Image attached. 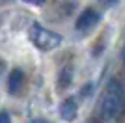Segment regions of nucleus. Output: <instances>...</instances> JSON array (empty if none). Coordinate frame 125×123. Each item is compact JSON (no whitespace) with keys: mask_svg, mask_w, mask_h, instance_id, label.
Masks as SVG:
<instances>
[{"mask_svg":"<svg viewBox=\"0 0 125 123\" xmlns=\"http://www.w3.org/2000/svg\"><path fill=\"white\" fill-rule=\"evenodd\" d=\"M97 112L103 119H110V121H118L125 116V92L120 80L112 78L106 84L97 104Z\"/></svg>","mask_w":125,"mask_h":123,"instance_id":"nucleus-1","label":"nucleus"},{"mask_svg":"<svg viewBox=\"0 0 125 123\" xmlns=\"http://www.w3.org/2000/svg\"><path fill=\"white\" fill-rule=\"evenodd\" d=\"M30 41L39 49V51H52L62 43V36L56 32L49 30L41 24H34L30 28Z\"/></svg>","mask_w":125,"mask_h":123,"instance_id":"nucleus-2","label":"nucleus"},{"mask_svg":"<svg viewBox=\"0 0 125 123\" xmlns=\"http://www.w3.org/2000/svg\"><path fill=\"white\" fill-rule=\"evenodd\" d=\"M101 20V15H99V11H95L94 8H88V10H84L80 15H78L77 22H75V26H77V30L80 32H86L90 30V28H94L97 22Z\"/></svg>","mask_w":125,"mask_h":123,"instance_id":"nucleus-3","label":"nucleus"},{"mask_svg":"<svg viewBox=\"0 0 125 123\" xmlns=\"http://www.w3.org/2000/svg\"><path fill=\"white\" fill-rule=\"evenodd\" d=\"M77 114H78V106H77V102H75V99L62 101V104H60V118L63 121H75Z\"/></svg>","mask_w":125,"mask_h":123,"instance_id":"nucleus-4","label":"nucleus"},{"mask_svg":"<svg viewBox=\"0 0 125 123\" xmlns=\"http://www.w3.org/2000/svg\"><path fill=\"white\" fill-rule=\"evenodd\" d=\"M22 80H24L22 71L21 69H13V71L10 73V78H8V92H10L11 95L17 93L21 90V86H22Z\"/></svg>","mask_w":125,"mask_h":123,"instance_id":"nucleus-5","label":"nucleus"},{"mask_svg":"<svg viewBox=\"0 0 125 123\" xmlns=\"http://www.w3.org/2000/svg\"><path fill=\"white\" fill-rule=\"evenodd\" d=\"M71 78H73V73H71V69L69 67H63L62 73H60V88H67L69 84H71Z\"/></svg>","mask_w":125,"mask_h":123,"instance_id":"nucleus-6","label":"nucleus"},{"mask_svg":"<svg viewBox=\"0 0 125 123\" xmlns=\"http://www.w3.org/2000/svg\"><path fill=\"white\" fill-rule=\"evenodd\" d=\"M0 123H11V118L8 112H0Z\"/></svg>","mask_w":125,"mask_h":123,"instance_id":"nucleus-7","label":"nucleus"},{"mask_svg":"<svg viewBox=\"0 0 125 123\" xmlns=\"http://www.w3.org/2000/svg\"><path fill=\"white\" fill-rule=\"evenodd\" d=\"M120 2V0H101V4L103 6H108V8H112V6H116Z\"/></svg>","mask_w":125,"mask_h":123,"instance_id":"nucleus-8","label":"nucleus"},{"mask_svg":"<svg viewBox=\"0 0 125 123\" xmlns=\"http://www.w3.org/2000/svg\"><path fill=\"white\" fill-rule=\"evenodd\" d=\"M92 88H94L92 84H88V86H84V88H82V92H80V93H82V97H88V93L92 92Z\"/></svg>","mask_w":125,"mask_h":123,"instance_id":"nucleus-9","label":"nucleus"},{"mask_svg":"<svg viewBox=\"0 0 125 123\" xmlns=\"http://www.w3.org/2000/svg\"><path fill=\"white\" fill-rule=\"evenodd\" d=\"M24 2H28V4H32V6H41V4H45V0H24Z\"/></svg>","mask_w":125,"mask_h":123,"instance_id":"nucleus-10","label":"nucleus"},{"mask_svg":"<svg viewBox=\"0 0 125 123\" xmlns=\"http://www.w3.org/2000/svg\"><path fill=\"white\" fill-rule=\"evenodd\" d=\"M30 123H49L47 119H43V118H36V119H32Z\"/></svg>","mask_w":125,"mask_h":123,"instance_id":"nucleus-11","label":"nucleus"},{"mask_svg":"<svg viewBox=\"0 0 125 123\" xmlns=\"http://www.w3.org/2000/svg\"><path fill=\"white\" fill-rule=\"evenodd\" d=\"M90 123H103V121H90Z\"/></svg>","mask_w":125,"mask_h":123,"instance_id":"nucleus-12","label":"nucleus"},{"mask_svg":"<svg viewBox=\"0 0 125 123\" xmlns=\"http://www.w3.org/2000/svg\"><path fill=\"white\" fill-rule=\"evenodd\" d=\"M0 71H2V62H0Z\"/></svg>","mask_w":125,"mask_h":123,"instance_id":"nucleus-13","label":"nucleus"}]
</instances>
